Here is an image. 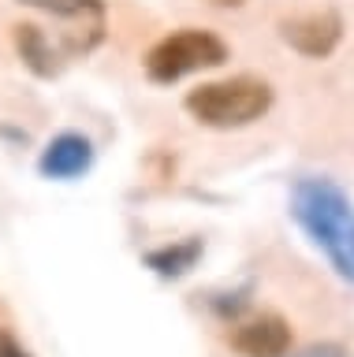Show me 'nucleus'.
Returning <instances> with one entry per match:
<instances>
[{"label": "nucleus", "mask_w": 354, "mask_h": 357, "mask_svg": "<svg viewBox=\"0 0 354 357\" xmlns=\"http://www.w3.org/2000/svg\"><path fill=\"white\" fill-rule=\"evenodd\" d=\"M291 357H347V354H343L339 342H314V346H306V350H298Z\"/></svg>", "instance_id": "10"}, {"label": "nucleus", "mask_w": 354, "mask_h": 357, "mask_svg": "<svg viewBox=\"0 0 354 357\" xmlns=\"http://www.w3.org/2000/svg\"><path fill=\"white\" fill-rule=\"evenodd\" d=\"M213 4H216V8H239L242 0H213Z\"/></svg>", "instance_id": "12"}, {"label": "nucleus", "mask_w": 354, "mask_h": 357, "mask_svg": "<svg viewBox=\"0 0 354 357\" xmlns=\"http://www.w3.org/2000/svg\"><path fill=\"white\" fill-rule=\"evenodd\" d=\"M291 212L309 238L332 261L339 279L354 283V205L332 178H298Z\"/></svg>", "instance_id": "1"}, {"label": "nucleus", "mask_w": 354, "mask_h": 357, "mask_svg": "<svg viewBox=\"0 0 354 357\" xmlns=\"http://www.w3.org/2000/svg\"><path fill=\"white\" fill-rule=\"evenodd\" d=\"M183 108L213 130H235L258 123L272 108V86L253 75H235V78H216L202 82L183 97Z\"/></svg>", "instance_id": "2"}, {"label": "nucleus", "mask_w": 354, "mask_h": 357, "mask_svg": "<svg viewBox=\"0 0 354 357\" xmlns=\"http://www.w3.org/2000/svg\"><path fill=\"white\" fill-rule=\"evenodd\" d=\"M231 350H239L242 357H287L291 328H287L283 317L265 312V317H253L231 331Z\"/></svg>", "instance_id": "6"}, {"label": "nucleus", "mask_w": 354, "mask_h": 357, "mask_svg": "<svg viewBox=\"0 0 354 357\" xmlns=\"http://www.w3.org/2000/svg\"><path fill=\"white\" fill-rule=\"evenodd\" d=\"M220 63H228L224 38H216L213 30L183 26L168 33V38H161L146 52V78L157 86H172L186 75L205 71V67H220Z\"/></svg>", "instance_id": "3"}, {"label": "nucleus", "mask_w": 354, "mask_h": 357, "mask_svg": "<svg viewBox=\"0 0 354 357\" xmlns=\"http://www.w3.org/2000/svg\"><path fill=\"white\" fill-rule=\"evenodd\" d=\"M0 357H30L12 331H0Z\"/></svg>", "instance_id": "11"}, {"label": "nucleus", "mask_w": 354, "mask_h": 357, "mask_svg": "<svg viewBox=\"0 0 354 357\" xmlns=\"http://www.w3.org/2000/svg\"><path fill=\"white\" fill-rule=\"evenodd\" d=\"M15 49L19 56H23V63L34 71L38 78H52L60 71V52H57V45L49 41V33L38 26V22H19L15 26Z\"/></svg>", "instance_id": "8"}, {"label": "nucleus", "mask_w": 354, "mask_h": 357, "mask_svg": "<svg viewBox=\"0 0 354 357\" xmlns=\"http://www.w3.org/2000/svg\"><path fill=\"white\" fill-rule=\"evenodd\" d=\"M280 38L287 49H295L306 60H325L339 49L343 41V19L332 8L306 11V15H291L280 22Z\"/></svg>", "instance_id": "5"}, {"label": "nucleus", "mask_w": 354, "mask_h": 357, "mask_svg": "<svg viewBox=\"0 0 354 357\" xmlns=\"http://www.w3.org/2000/svg\"><path fill=\"white\" fill-rule=\"evenodd\" d=\"M19 4L71 22V30L64 33L68 56H86L105 38V0H19Z\"/></svg>", "instance_id": "4"}, {"label": "nucleus", "mask_w": 354, "mask_h": 357, "mask_svg": "<svg viewBox=\"0 0 354 357\" xmlns=\"http://www.w3.org/2000/svg\"><path fill=\"white\" fill-rule=\"evenodd\" d=\"M90 164H94L90 138H86V134H75V130H64L41 149L38 172L45 178H79L82 172H90Z\"/></svg>", "instance_id": "7"}, {"label": "nucleus", "mask_w": 354, "mask_h": 357, "mask_svg": "<svg viewBox=\"0 0 354 357\" xmlns=\"http://www.w3.org/2000/svg\"><path fill=\"white\" fill-rule=\"evenodd\" d=\"M198 257H202V242H198V238H186V242H172V245H161V250H149V253H146V264H149L157 275L175 279V275H186V272H191Z\"/></svg>", "instance_id": "9"}]
</instances>
